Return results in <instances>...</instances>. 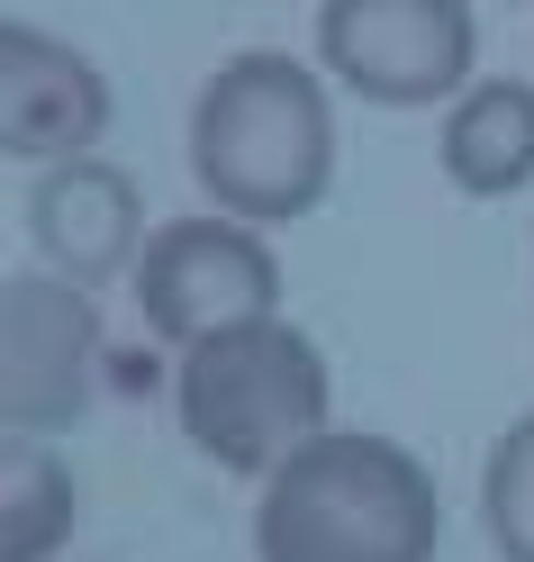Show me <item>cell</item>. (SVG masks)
Returning a JSON list of instances; mask_svg holds the SVG:
<instances>
[{"label":"cell","mask_w":534,"mask_h":562,"mask_svg":"<svg viewBox=\"0 0 534 562\" xmlns=\"http://www.w3.org/2000/svg\"><path fill=\"white\" fill-rule=\"evenodd\" d=\"M191 182L245 227H291L336 191V82L327 64L245 46L191 100Z\"/></svg>","instance_id":"obj_1"},{"label":"cell","mask_w":534,"mask_h":562,"mask_svg":"<svg viewBox=\"0 0 534 562\" xmlns=\"http://www.w3.org/2000/svg\"><path fill=\"white\" fill-rule=\"evenodd\" d=\"M444 490L408 445L327 427L254 481V562H435Z\"/></svg>","instance_id":"obj_2"},{"label":"cell","mask_w":534,"mask_h":562,"mask_svg":"<svg viewBox=\"0 0 534 562\" xmlns=\"http://www.w3.org/2000/svg\"><path fill=\"white\" fill-rule=\"evenodd\" d=\"M172 417L200 445V463H218L236 481H272L308 436L336 427V381H327L317 336L272 308V318H245V327L182 345Z\"/></svg>","instance_id":"obj_3"},{"label":"cell","mask_w":534,"mask_h":562,"mask_svg":"<svg viewBox=\"0 0 534 562\" xmlns=\"http://www.w3.org/2000/svg\"><path fill=\"white\" fill-rule=\"evenodd\" d=\"M480 0H317V64L372 110H444L471 91Z\"/></svg>","instance_id":"obj_4"},{"label":"cell","mask_w":534,"mask_h":562,"mask_svg":"<svg viewBox=\"0 0 534 562\" xmlns=\"http://www.w3.org/2000/svg\"><path fill=\"white\" fill-rule=\"evenodd\" d=\"M127 281H136L146 336L172 345V355L200 345V336H218V327H245V318H272L281 308V255L263 245V227L227 218V209L155 227Z\"/></svg>","instance_id":"obj_5"},{"label":"cell","mask_w":534,"mask_h":562,"mask_svg":"<svg viewBox=\"0 0 534 562\" xmlns=\"http://www.w3.org/2000/svg\"><path fill=\"white\" fill-rule=\"evenodd\" d=\"M100 300L64 272L0 281V436H73L100 391Z\"/></svg>","instance_id":"obj_6"},{"label":"cell","mask_w":534,"mask_h":562,"mask_svg":"<svg viewBox=\"0 0 534 562\" xmlns=\"http://www.w3.org/2000/svg\"><path fill=\"white\" fill-rule=\"evenodd\" d=\"M110 119H118V91L82 46L46 37V27H27V19L0 27V155L19 172L100 155Z\"/></svg>","instance_id":"obj_7"},{"label":"cell","mask_w":534,"mask_h":562,"mask_svg":"<svg viewBox=\"0 0 534 562\" xmlns=\"http://www.w3.org/2000/svg\"><path fill=\"white\" fill-rule=\"evenodd\" d=\"M27 236H37L46 272L82 281V291H110L118 272H136L155 227H146L136 172H118L110 155H73V164H46L27 182Z\"/></svg>","instance_id":"obj_8"},{"label":"cell","mask_w":534,"mask_h":562,"mask_svg":"<svg viewBox=\"0 0 534 562\" xmlns=\"http://www.w3.org/2000/svg\"><path fill=\"white\" fill-rule=\"evenodd\" d=\"M435 164L462 200H516L534 182V82L489 74L462 100H444V136Z\"/></svg>","instance_id":"obj_9"},{"label":"cell","mask_w":534,"mask_h":562,"mask_svg":"<svg viewBox=\"0 0 534 562\" xmlns=\"http://www.w3.org/2000/svg\"><path fill=\"white\" fill-rule=\"evenodd\" d=\"M82 517L73 463L55 453V436H10L0 445V562H64Z\"/></svg>","instance_id":"obj_10"},{"label":"cell","mask_w":534,"mask_h":562,"mask_svg":"<svg viewBox=\"0 0 534 562\" xmlns=\"http://www.w3.org/2000/svg\"><path fill=\"white\" fill-rule=\"evenodd\" d=\"M480 526L498 562H534V408L508 417L480 463Z\"/></svg>","instance_id":"obj_11"}]
</instances>
